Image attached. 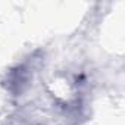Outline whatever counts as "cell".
<instances>
[{"instance_id":"obj_1","label":"cell","mask_w":125,"mask_h":125,"mask_svg":"<svg viewBox=\"0 0 125 125\" xmlns=\"http://www.w3.org/2000/svg\"><path fill=\"white\" fill-rule=\"evenodd\" d=\"M28 80H30V72H28L27 66L19 65V66L13 68V69L8 74V80H6L8 83H6V84H8L9 91L18 94V93H21V91L27 87Z\"/></svg>"}]
</instances>
